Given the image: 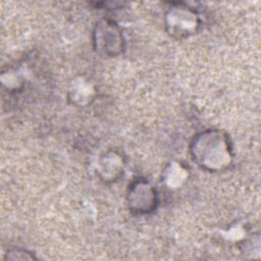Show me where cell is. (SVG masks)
<instances>
[{"instance_id":"cell-1","label":"cell","mask_w":261,"mask_h":261,"mask_svg":"<svg viewBox=\"0 0 261 261\" xmlns=\"http://www.w3.org/2000/svg\"><path fill=\"white\" fill-rule=\"evenodd\" d=\"M191 154L200 167L211 172L228 168L233 157L227 136L217 129L199 133L191 144Z\"/></svg>"},{"instance_id":"cell-2","label":"cell","mask_w":261,"mask_h":261,"mask_svg":"<svg viewBox=\"0 0 261 261\" xmlns=\"http://www.w3.org/2000/svg\"><path fill=\"white\" fill-rule=\"evenodd\" d=\"M94 45L102 55L114 57L123 51V37L116 23L102 20L97 23L94 32Z\"/></svg>"},{"instance_id":"cell-3","label":"cell","mask_w":261,"mask_h":261,"mask_svg":"<svg viewBox=\"0 0 261 261\" xmlns=\"http://www.w3.org/2000/svg\"><path fill=\"white\" fill-rule=\"evenodd\" d=\"M165 16L166 29L172 37H190L199 28L200 22L197 13L187 7H172Z\"/></svg>"},{"instance_id":"cell-4","label":"cell","mask_w":261,"mask_h":261,"mask_svg":"<svg viewBox=\"0 0 261 261\" xmlns=\"http://www.w3.org/2000/svg\"><path fill=\"white\" fill-rule=\"evenodd\" d=\"M127 203L129 209L136 213H150L157 205L156 191L147 180L137 179L128 188Z\"/></svg>"},{"instance_id":"cell-5","label":"cell","mask_w":261,"mask_h":261,"mask_svg":"<svg viewBox=\"0 0 261 261\" xmlns=\"http://www.w3.org/2000/svg\"><path fill=\"white\" fill-rule=\"evenodd\" d=\"M123 160L116 152L105 153L98 162L99 174L105 181L116 180L123 172Z\"/></svg>"},{"instance_id":"cell-6","label":"cell","mask_w":261,"mask_h":261,"mask_svg":"<svg viewBox=\"0 0 261 261\" xmlns=\"http://www.w3.org/2000/svg\"><path fill=\"white\" fill-rule=\"evenodd\" d=\"M95 96L93 84L85 77H77L72 81L69 88V99L79 106H86L91 103Z\"/></svg>"},{"instance_id":"cell-7","label":"cell","mask_w":261,"mask_h":261,"mask_svg":"<svg viewBox=\"0 0 261 261\" xmlns=\"http://www.w3.org/2000/svg\"><path fill=\"white\" fill-rule=\"evenodd\" d=\"M188 178V170L179 162H171L163 172V181L170 189L180 187Z\"/></svg>"},{"instance_id":"cell-8","label":"cell","mask_w":261,"mask_h":261,"mask_svg":"<svg viewBox=\"0 0 261 261\" xmlns=\"http://www.w3.org/2000/svg\"><path fill=\"white\" fill-rule=\"evenodd\" d=\"M5 259L9 260H27L35 259V256L25 250H13L6 254Z\"/></svg>"}]
</instances>
